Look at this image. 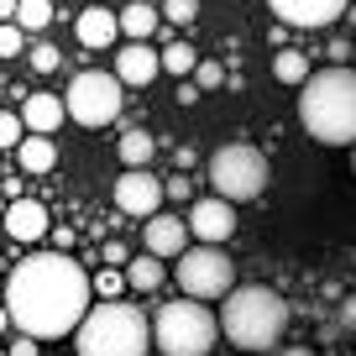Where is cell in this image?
<instances>
[{"label": "cell", "mask_w": 356, "mask_h": 356, "mask_svg": "<svg viewBox=\"0 0 356 356\" xmlns=\"http://www.w3.org/2000/svg\"><path fill=\"white\" fill-rule=\"evenodd\" d=\"M194 16H200V0H163V22L194 26Z\"/></svg>", "instance_id": "d4e9b609"}, {"label": "cell", "mask_w": 356, "mask_h": 356, "mask_svg": "<svg viewBox=\"0 0 356 356\" xmlns=\"http://www.w3.org/2000/svg\"><path fill=\"white\" fill-rule=\"evenodd\" d=\"M63 115H68L63 95H47V89H42V95H26V100H22V126L32 136H53L58 126H63Z\"/></svg>", "instance_id": "5bb4252c"}, {"label": "cell", "mask_w": 356, "mask_h": 356, "mask_svg": "<svg viewBox=\"0 0 356 356\" xmlns=\"http://www.w3.org/2000/svg\"><path fill=\"white\" fill-rule=\"evenodd\" d=\"M0 22H16V0H0Z\"/></svg>", "instance_id": "836d02e7"}, {"label": "cell", "mask_w": 356, "mask_h": 356, "mask_svg": "<svg viewBox=\"0 0 356 356\" xmlns=\"http://www.w3.org/2000/svg\"><path fill=\"white\" fill-rule=\"evenodd\" d=\"M299 126L320 147H356V68L330 63L299 89Z\"/></svg>", "instance_id": "7a4b0ae2"}, {"label": "cell", "mask_w": 356, "mask_h": 356, "mask_svg": "<svg viewBox=\"0 0 356 356\" xmlns=\"http://www.w3.org/2000/svg\"><path fill=\"white\" fill-rule=\"evenodd\" d=\"M105 262H111V267H126L131 257H126V246H121V241H105Z\"/></svg>", "instance_id": "1f68e13d"}, {"label": "cell", "mask_w": 356, "mask_h": 356, "mask_svg": "<svg viewBox=\"0 0 356 356\" xmlns=\"http://www.w3.org/2000/svg\"><path fill=\"white\" fill-rule=\"evenodd\" d=\"M53 22V0H16V26L22 32H42Z\"/></svg>", "instance_id": "603a6c76"}, {"label": "cell", "mask_w": 356, "mask_h": 356, "mask_svg": "<svg viewBox=\"0 0 356 356\" xmlns=\"http://www.w3.org/2000/svg\"><path fill=\"white\" fill-rule=\"evenodd\" d=\"M16 157H22V168H26V173H53V163H58V147L47 142V136H22Z\"/></svg>", "instance_id": "ac0fdd59"}, {"label": "cell", "mask_w": 356, "mask_h": 356, "mask_svg": "<svg viewBox=\"0 0 356 356\" xmlns=\"http://www.w3.org/2000/svg\"><path fill=\"white\" fill-rule=\"evenodd\" d=\"M115 16H121V37H131V42H147V37L157 32V22H163V11L147 6V0H131V6L115 11Z\"/></svg>", "instance_id": "e0dca14e"}, {"label": "cell", "mask_w": 356, "mask_h": 356, "mask_svg": "<svg viewBox=\"0 0 356 356\" xmlns=\"http://www.w3.org/2000/svg\"><path fill=\"white\" fill-rule=\"evenodd\" d=\"M351 58H356V53H351Z\"/></svg>", "instance_id": "60d3db41"}, {"label": "cell", "mask_w": 356, "mask_h": 356, "mask_svg": "<svg viewBox=\"0 0 356 356\" xmlns=\"http://www.w3.org/2000/svg\"><path fill=\"white\" fill-rule=\"evenodd\" d=\"M0 356H6V351H0Z\"/></svg>", "instance_id": "ab89813d"}, {"label": "cell", "mask_w": 356, "mask_h": 356, "mask_svg": "<svg viewBox=\"0 0 356 356\" xmlns=\"http://www.w3.org/2000/svg\"><path fill=\"white\" fill-rule=\"evenodd\" d=\"M79 356H152V325L131 304H95L74 330Z\"/></svg>", "instance_id": "277c9868"}, {"label": "cell", "mask_w": 356, "mask_h": 356, "mask_svg": "<svg viewBox=\"0 0 356 356\" xmlns=\"http://www.w3.org/2000/svg\"><path fill=\"white\" fill-rule=\"evenodd\" d=\"M173 278L178 289H184V299H225V293L236 289V267L231 257L220 252V246H189V252L178 257L173 267Z\"/></svg>", "instance_id": "ba28073f"}, {"label": "cell", "mask_w": 356, "mask_h": 356, "mask_svg": "<svg viewBox=\"0 0 356 356\" xmlns=\"http://www.w3.org/2000/svg\"><path fill=\"white\" fill-rule=\"evenodd\" d=\"M152 152H157V142L147 131H126L121 136V163L126 168H147V163H152Z\"/></svg>", "instance_id": "7402d4cb"}, {"label": "cell", "mask_w": 356, "mask_h": 356, "mask_svg": "<svg viewBox=\"0 0 356 356\" xmlns=\"http://www.w3.org/2000/svg\"><path fill=\"white\" fill-rule=\"evenodd\" d=\"M273 6V16H283L289 26H330L346 16V6L351 0H267Z\"/></svg>", "instance_id": "7c38bea8"}, {"label": "cell", "mask_w": 356, "mask_h": 356, "mask_svg": "<svg viewBox=\"0 0 356 356\" xmlns=\"http://www.w3.org/2000/svg\"><path fill=\"white\" fill-rule=\"evenodd\" d=\"M163 278H168V273H163V262H157V257H147V252L126 262V289H142V293H152Z\"/></svg>", "instance_id": "ffe728a7"}, {"label": "cell", "mask_w": 356, "mask_h": 356, "mask_svg": "<svg viewBox=\"0 0 356 356\" xmlns=\"http://www.w3.org/2000/svg\"><path fill=\"white\" fill-rule=\"evenodd\" d=\"M142 236H147V257H184L189 252V220H178V215H163L157 210L152 220L142 225Z\"/></svg>", "instance_id": "8fae6325"}, {"label": "cell", "mask_w": 356, "mask_h": 356, "mask_svg": "<svg viewBox=\"0 0 356 356\" xmlns=\"http://www.w3.org/2000/svg\"><path fill=\"white\" fill-rule=\"evenodd\" d=\"M121 79L115 74H105V68H84V74H74V84H68V95H63V111H68V121H79V126H111L115 115H121Z\"/></svg>", "instance_id": "52a82bcc"}, {"label": "cell", "mask_w": 356, "mask_h": 356, "mask_svg": "<svg viewBox=\"0 0 356 356\" xmlns=\"http://www.w3.org/2000/svg\"><path fill=\"white\" fill-rule=\"evenodd\" d=\"M6 236H11V241H42L47 236V210L37 200H11L6 204Z\"/></svg>", "instance_id": "9a60e30c"}, {"label": "cell", "mask_w": 356, "mask_h": 356, "mask_svg": "<svg viewBox=\"0 0 356 356\" xmlns=\"http://www.w3.org/2000/svg\"><path fill=\"white\" fill-rule=\"evenodd\" d=\"M22 115L16 111H0V152H6V147H22Z\"/></svg>", "instance_id": "484cf974"}, {"label": "cell", "mask_w": 356, "mask_h": 356, "mask_svg": "<svg viewBox=\"0 0 356 356\" xmlns=\"http://www.w3.org/2000/svg\"><path fill=\"white\" fill-rule=\"evenodd\" d=\"M126 289V273H115V267H105V273H95L89 278V293H100V304H115V293Z\"/></svg>", "instance_id": "cb8c5ba5"}, {"label": "cell", "mask_w": 356, "mask_h": 356, "mask_svg": "<svg viewBox=\"0 0 356 356\" xmlns=\"http://www.w3.org/2000/svg\"><path fill=\"white\" fill-rule=\"evenodd\" d=\"M283 356H314V351H309V346H289Z\"/></svg>", "instance_id": "e575fe53"}, {"label": "cell", "mask_w": 356, "mask_h": 356, "mask_svg": "<svg viewBox=\"0 0 356 356\" xmlns=\"http://www.w3.org/2000/svg\"><path fill=\"white\" fill-rule=\"evenodd\" d=\"M194 84H200V89H220V84H225V68L215 63V58H200V68H194Z\"/></svg>", "instance_id": "4316f807"}, {"label": "cell", "mask_w": 356, "mask_h": 356, "mask_svg": "<svg viewBox=\"0 0 356 356\" xmlns=\"http://www.w3.org/2000/svg\"><path fill=\"white\" fill-rule=\"evenodd\" d=\"M351 262H356V252H351Z\"/></svg>", "instance_id": "f35d334b"}, {"label": "cell", "mask_w": 356, "mask_h": 356, "mask_svg": "<svg viewBox=\"0 0 356 356\" xmlns=\"http://www.w3.org/2000/svg\"><path fill=\"white\" fill-rule=\"evenodd\" d=\"M0 304H6L11 325L32 341L74 335L89 314V273L68 252H32L6 278Z\"/></svg>", "instance_id": "6da1fadb"}, {"label": "cell", "mask_w": 356, "mask_h": 356, "mask_svg": "<svg viewBox=\"0 0 356 356\" xmlns=\"http://www.w3.org/2000/svg\"><path fill=\"white\" fill-rule=\"evenodd\" d=\"M0 58H22V26L0 22Z\"/></svg>", "instance_id": "f1b7e54d"}, {"label": "cell", "mask_w": 356, "mask_h": 356, "mask_svg": "<svg viewBox=\"0 0 356 356\" xmlns=\"http://www.w3.org/2000/svg\"><path fill=\"white\" fill-rule=\"evenodd\" d=\"M157 74H163V53H152V42H126L121 53H115V79H121V84L147 89Z\"/></svg>", "instance_id": "4fadbf2b"}, {"label": "cell", "mask_w": 356, "mask_h": 356, "mask_svg": "<svg viewBox=\"0 0 356 356\" xmlns=\"http://www.w3.org/2000/svg\"><path fill=\"white\" fill-rule=\"evenodd\" d=\"M189 236H200V246H220L236 236V204L225 200H194L189 204Z\"/></svg>", "instance_id": "30bf717a"}, {"label": "cell", "mask_w": 356, "mask_h": 356, "mask_svg": "<svg viewBox=\"0 0 356 356\" xmlns=\"http://www.w3.org/2000/svg\"><path fill=\"white\" fill-rule=\"evenodd\" d=\"M6 204H11V200H0V220H6Z\"/></svg>", "instance_id": "8d00e7d4"}, {"label": "cell", "mask_w": 356, "mask_h": 356, "mask_svg": "<svg viewBox=\"0 0 356 356\" xmlns=\"http://www.w3.org/2000/svg\"><path fill=\"white\" fill-rule=\"evenodd\" d=\"M6 330H11V314H6V304H0V335H6Z\"/></svg>", "instance_id": "d590c367"}, {"label": "cell", "mask_w": 356, "mask_h": 356, "mask_svg": "<svg viewBox=\"0 0 356 356\" xmlns=\"http://www.w3.org/2000/svg\"><path fill=\"white\" fill-rule=\"evenodd\" d=\"M289 330V304L283 293H273L267 283H241V289L225 293L220 309V335L236 346V351H273Z\"/></svg>", "instance_id": "3957f363"}, {"label": "cell", "mask_w": 356, "mask_h": 356, "mask_svg": "<svg viewBox=\"0 0 356 356\" xmlns=\"http://www.w3.org/2000/svg\"><path fill=\"white\" fill-rule=\"evenodd\" d=\"M220 335V314H210L200 299H173L152 320V351L157 356H210Z\"/></svg>", "instance_id": "5b68a950"}, {"label": "cell", "mask_w": 356, "mask_h": 356, "mask_svg": "<svg viewBox=\"0 0 356 356\" xmlns=\"http://www.w3.org/2000/svg\"><path fill=\"white\" fill-rule=\"evenodd\" d=\"M309 74H314V63H309L304 53H293V47H283V53L273 58V79H278V84L304 89V84H309Z\"/></svg>", "instance_id": "d6986e66"}, {"label": "cell", "mask_w": 356, "mask_h": 356, "mask_svg": "<svg viewBox=\"0 0 356 356\" xmlns=\"http://www.w3.org/2000/svg\"><path fill=\"white\" fill-rule=\"evenodd\" d=\"M351 173H356V147H351Z\"/></svg>", "instance_id": "74e56055"}, {"label": "cell", "mask_w": 356, "mask_h": 356, "mask_svg": "<svg viewBox=\"0 0 356 356\" xmlns=\"http://www.w3.org/2000/svg\"><path fill=\"white\" fill-rule=\"evenodd\" d=\"M163 178L152 173V168H126L121 178H115V210L121 215H136V220H152L157 210H163Z\"/></svg>", "instance_id": "9c48e42d"}, {"label": "cell", "mask_w": 356, "mask_h": 356, "mask_svg": "<svg viewBox=\"0 0 356 356\" xmlns=\"http://www.w3.org/2000/svg\"><path fill=\"white\" fill-rule=\"evenodd\" d=\"M210 189L215 200L225 204H246L267 189V157L262 147H246V142H225L220 152L210 157Z\"/></svg>", "instance_id": "8992f818"}, {"label": "cell", "mask_w": 356, "mask_h": 356, "mask_svg": "<svg viewBox=\"0 0 356 356\" xmlns=\"http://www.w3.org/2000/svg\"><path fill=\"white\" fill-rule=\"evenodd\" d=\"M74 32L84 47H111L115 37H121V16L105 11V6H84V11L74 16Z\"/></svg>", "instance_id": "2e32d148"}, {"label": "cell", "mask_w": 356, "mask_h": 356, "mask_svg": "<svg viewBox=\"0 0 356 356\" xmlns=\"http://www.w3.org/2000/svg\"><path fill=\"white\" fill-rule=\"evenodd\" d=\"M26 63H32L37 74H53V68L63 63V53H58V47H47V42H37V47H32V58H26Z\"/></svg>", "instance_id": "83f0119b"}, {"label": "cell", "mask_w": 356, "mask_h": 356, "mask_svg": "<svg viewBox=\"0 0 356 356\" xmlns=\"http://www.w3.org/2000/svg\"><path fill=\"white\" fill-rule=\"evenodd\" d=\"M341 325H346V330H356V293H351V299H341Z\"/></svg>", "instance_id": "d6a6232c"}, {"label": "cell", "mask_w": 356, "mask_h": 356, "mask_svg": "<svg viewBox=\"0 0 356 356\" xmlns=\"http://www.w3.org/2000/svg\"><path fill=\"white\" fill-rule=\"evenodd\" d=\"M194 68H200V53H194V42H168V47H163V74L189 79Z\"/></svg>", "instance_id": "44dd1931"}, {"label": "cell", "mask_w": 356, "mask_h": 356, "mask_svg": "<svg viewBox=\"0 0 356 356\" xmlns=\"http://www.w3.org/2000/svg\"><path fill=\"white\" fill-rule=\"evenodd\" d=\"M163 194H168V200H189V178H184V173L163 178Z\"/></svg>", "instance_id": "f546056e"}, {"label": "cell", "mask_w": 356, "mask_h": 356, "mask_svg": "<svg viewBox=\"0 0 356 356\" xmlns=\"http://www.w3.org/2000/svg\"><path fill=\"white\" fill-rule=\"evenodd\" d=\"M6 356H42V351H37V341H32V335H16Z\"/></svg>", "instance_id": "4dcf8cb0"}]
</instances>
